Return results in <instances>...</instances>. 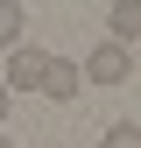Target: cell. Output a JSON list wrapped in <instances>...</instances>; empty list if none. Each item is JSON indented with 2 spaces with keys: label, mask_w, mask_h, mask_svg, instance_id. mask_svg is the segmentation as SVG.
<instances>
[{
  "label": "cell",
  "mask_w": 141,
  "mask_h": 148,
  "mask_svg": "<svg viewBox=\"0 0 141 148\" xmlns=\"http://www.w3.org/2000/svg\"><path fill=\"white\" fill-rule=\"evenodd\" d=\"M78 71H85L92 85H127V78H134V49H120V42H92Z\"/></svg>",
  "instance_id": "7a4b0ae2"
},
{
  "label": "cell",
  "mask_w": 141,
  "mask_h": 148,
  "mask_svg": "<svg viewBox=\"0 0 141 148\" xmlns=\"http://www.w3.org/2000/svg\"><path fill=\"white\" fill-rule=\"evenodd\" d=\"M99 148H141V120H113Z\"/></svg>",
  "instance_id": "8992f818"
},
{
  "label": "cell",
  "mask_w": 141,
  "mask_h": 148,
  "mask_svg": "<svg viewBox=\"0 0 141 148\" xmlns=\"http://www.w3.org/2000/svg\"><path fill=\"white\" fill-rule=\"evenodd\" d=\"M21 28H28V7L21 0H0V49H21Z\"/></svg>",
  "instance_id": "5b68a950"
},
{
  "label": "cell",
  "mask_w": 141,
  "mask_h": 148,
  "mask_svg": "<svg viewBox=\"0 0 141 148\" xmlns=\"http://www.w3.org/2000/svg\"><path fill=\"white\" fill-rule=\"evenodd\" d=\"M7 106H14V99H7V85H0V127H7Z\"/></svg>",
  "instance_id": "52a82bcc"
},
{
  "label": "cell",
  "mask_w": 141,
  "mask_h": 148,
  "mask_svg": "<svg viewBox=\"0 0 141 148\" xmlns=\"http://www.w3.org/2000/svg\"><path fill=\"white\" fill-rule=\"evenodd\" d=\"M78 92H85V71H78V57H49V71H42V99L70 106Z\"/></svg>",
  "instance_id": "3957f363"
},
{
  "label": "cell",
  "mask_w": 141,
  "mask_h": 148,
  "mask_svg": "<svg viewBox=\"0 0 141 148\" xmlns=\"http://www.w3.org/2000/svg\"><path fill=\"white\" fill-rule=\"evenodd\" d=\"M0 148H14V141H7V134H0Z\"/></svg>",
  "instance_id": "ba28073f"
},
{
  "label": "cell",
  "mask_w": 141,
  "mask_h": 148,
  "mask_svg": "<svg viewBox=\"0 0 141 148\" xmlns=\"http://www.w3.org/2000/svg\"><path fill=\"white\" fill-rule=\"evenodd\" d=\"M106 42H120V49L141 42V0H113L106 7Z\"/></svg>",
  "instance_id": "277c9868"
},
{
  "label": "cell",
  "mask_w": 141,
  "mask_h": 148,
  "mask_svg": "<svg viewBox=\"0 0 141 148\" xmlns=\"http://www.w3.org/2000/svg\"><path fill=\"white\" fill-rule=\"evenodd\" d=\"M42 71H49V49H42V42H21V49H7V71H0L7 99H14V92H42Z\"/></svg>",
  "instance_id": "6da1fadb"
}]
</instances>
